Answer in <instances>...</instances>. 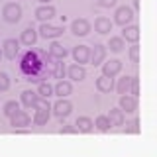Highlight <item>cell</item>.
I'll use <instances>...</instances> for the list:
<instances>
[{"mask_svg":"<svg viewBox=\"0 0 157 157\" xmlns=\"http://www.w3.org/2000/svg\"><path fill=\"white\" fill-rule=\"evenodd\" d=\"M67 75L71 81H75V82H81V81H85V77H86V71H85V67L82 65H78V63H75V65H71L67 69Z\"/></svg>","mask_w":157,"mask_h":157,"instance_id":"ac0fdd59","label":"cell"},{"mask_svg":"<svg viewBox=\"0 0 157 157\" xmlns=\"http://www.w3.org/2000/svg\"><path fill=\"white\" fill-rule=\"evenodd\" d=\"M122 71V61L120 59H110V61H102V75L112 77L114 78L116 75H120Z\"/></svg>","mask_w":157,"mask_h":157,"instance_id":"30bf717a","label":"cell"},{"mask_svg":"<svg viewBox=\"0 0 157 157\" xmlns=\"http://www.w3.org/2000/svg\"><path fill=\"white\" fill-rule=\"evenodd\" d=\"M59 134H77V128L75 126H61Z\"/></svg>","mask_w":157,"mask_h":157,"instance_id":"e575fe53","label":"cell"},{"mask_svg":"<svg viewBox=\"0 0 157 157\" xmlns=\"http://www.w3.org/2000/svg\"><path fill=\"white\" fill-rule=\"evenodd\" d=\"M108 120H110L112 126H124L126 118H124V112H122L120 108H112L110 114H108Z\"/></svg>","mask_w":157,"mask_h":157,"instance_id":"d4e9b609","label":"cell"},{"mask_svg":"<svg viewBox=\"0 0 157 157\" xmlns=\"http://www.w3.org/2000/svg\"><path fill=\"white\" fill-rule=\"evenodd\" d=\"M63 32H65L63 26H53L51 22H41V26L37 29V36H41L45 39H57L63 36Z\"/></svg>","mask_w":157,"mask_h":157,"instance_id":"277c9868","label":"cell"},{"mask_svg":"<svg viewBox=\"0 0 157 157\" xmlns=\"http://www.w3.org/2000/svg\"><path fill=\"white\" fill-rule=\"evenodd\" d=\"M122 37H124V41L137 43V39H140V28H137V26H134V24H128V26H122Z\"/></svg>","mask_w":157,"mask_h":157,"instance_id":"9a60e30c","label":"cell"},{"mask_svg":"<svg viewBox=\"0 0 157 157\" xmlns=\"http://www.w3.org/2000/svg\"><path fill=\"white\" fill-rule=\"evenodd\" d=\"M124 124H126V122H124ZM124 132H126V134H137V132H140V122H137V120L128 122V124L124 126Z\"/></svg>","mask_w":157,"mask_h":157,"instance_id":"4dcf8cb0","label":"cell"},{"mask_svg":"<svg viewBox=\"0 0 157 157\" xmlns=\"http://www.w3.org/2000/svg\"><path fill=\"white\" fill-rule=\"evenodd\" d=\"M116 2L118 0H98V4H100L102 8H112V6H116Z\"/></svg>","mask_w":157,"mask_h":157,"instance_id":"d590c367","label":"cell"},{"mask_svg":"<svg viewBox=\"0 0 157 157\" xmlns=\"http://www.w3.org/2000/svg\"><path fill=\"white\" fill-rule=\"evenodd\" d=\"M108 47H110V51H114V53H122L124 47H126L124 37H110L108 39Z\"/></svg>","mask_w":157,"mask_h":157,"instance_id":"4316f807","label":"cell"},{"mask_svg":"<svg viewBox=\"0 0 157 157\" xmlns=\"http://www.w3.org/2000/svg\"><path fill=\"white\" fill-rule=\"evenodd\" d=\"M75 128H77V132H81V134H90V132L94 130V122H92L90 118H86V116H81V118H77Z\"/></svg>","mask_w":157,"mask_h":157,"instance_id":"ffe728a7","label":"cell"},{"mask_svg":"<svg viewBox=\"0 0 157 157\" xmlns=\"http://www.w3.org/2000/svg\"><path fill=\"white\" fill-rule=\"evenodd\" d=\"M130 86H132V77H128V75L118 78V82L114 85V88L120 92V94H130Z\"/></svg>","mask_w":157,"mask_h":157,"instance_id":"603a6c76","label":"cell"},{"mask_svg":"<svg viewBox=\"0 0 157 157\" xmlns=\"http://www.w3.org/2000/svg\"><path fill=\"white\" fill-rule=\"evenodd\" d=\"M41 100L37 94V90H24L22 92V96H20V104L22 106H26L28 110H33V108L37 106V102Z\"/></svg>","mask_w":157,"mask_h":157,"instance_id":"9c48e42d","label":"cell"},{"mask_svg":"<svg viewBox=\"0 0 157 157\" xmlns=\"http://www.w3.org/2000/svg\"><path fill=\"white\" fill-rule=\"evenodd\" d=\"M29 124H32V118H29V114L26 110H22V108H20L16 114L10 116V126L12 128H28Z\"/></svg>","mask_w":157,"mask_h":157,"instance_id":"ba28073f","label":"cell"},{"mask_svg":"<svg viewBox=\"0 0 157 157\" xmlns=\"http://www.w3.org/2000/svg\"><path fill=\"white\" fill-rule=\"evenodd\" d=\"M20 39H14V37H8V39H4V43H2V55L6 57V59H16L18 57V53H20Z\"/></svg>","mask_w":157,"mask_h":157,"instance_id":"8992f818","label":"cell"},{"mask_svg":"<svg viewBox=\"0 0 157 157\" xmlns=\"http://www.w3.org/2000/svg\"><path fill=\"white\" fill-rule=\"evenodd\" d=\"M33 118H32V122L36 126H45L47 124V120L51 118V104L43 98V100H39L37 102V106L33 108Z\"/></svg>","mask_w":157,"mask_h":157,"instance_id":"7a4b0ae2","label":"cell"},{"mask_svg":"<svg viewBox=\"0 0 157 157\" xmlns=\"http://www.w3.org/2000/svg\"><path fill=\"white\" fill-rule=\"evenodd\" d=\"M36 18L39 22H51L55 18V8L49 6V4H41L37 10H36Z\"/></svg>","mask_w":157,"mask_h":157,"instance_id":"e0dca14e","label":"cell"},{"mask_svg":"<svg viewBox=\"0 0 157 157\" xmlns=\"http://www.w3.org/2000/svg\"><path fill=\"white\" fill-rule=\"evenodd\" d=\"M73 59H75V63H78V65H85V63H88V57H90V47L88 45H77L73 47Z\"/></svg>","mask_w":157,"mask_h":157,"instance_id":"7c38bea8","label":"cell"},{"mask_svg":"<svg viewBox=\"0 0 157 157\" xmlns=\"http://www.w3.org/2000/svg\"><path fill=\"white\" fill-rule=\"evenodd\" d=\"M67 47H63L59 41H53L51 45H49V55H53L55 59H65L67 57Z\"/></svg>","mask_w":157,"mask_h":157,"instance_id":"cb8c5ba5","label":"cell"},{"mask_svg":"<svg viewBox=\"0 0 157 157\" xmlns=\"http://www.w3.org/2000/svg\"><path fill=\"white\" fill-rule=\"evenodd\" d=\"M22 108V104H20L18 100H8L6 104H4V108H2V112H4V116L6 118H10L12 114H16V112Z\"/></svg>","mask_w":157,"mask_h":157,"instance_id":"83f0119b","label":"cell"},{"mask_svg":"<svg viewBox=\"0 0 157 157\" xmlns=\"http://www.w3.org/2000/svg\"><path fill=\"white\" fill-rule=\"evenodd\" d=\"M130 94L132 96H136L140 94V85H137V77H132V86H130Z\"/></svg>","mask_w":157,"mask_h":157,"instance_id":"836d02e7","label":"cell"},{"mask_svg":"<svg viewBox=\"0 0 157 157\" xmlns=\"http://www.w3.org/2000/svg\"><path fill=\"white\" fill-rule=\"evenodd\" d=\"M37 94H39V98L49 100V96H53V86L47 81H39L37 82Z\"/></svg>","mask_w":157,"mask_h":157,"instance_id":"484cf974","label":"cell"},{"mask_svg":"<svg viewBox=\"0 0 157 157\" xmlns=\"http://www.w3.org/2000/svg\"><path fill=\"white\" fill-rule=\"evenodd\" d=\"M71 112H73V104L69 100H65V98H59L51 106V114H55L57 118H67Z\"/></svg>","mask_w":157,"mask_h":157,"instance_id":"52a82bcc","label":"cell"},{"mask_svg":"<svg viewBox=\"0 0 157 157\" xmlns=\"http://www.w3.org/2000/svg\"><path fill=\"white\" fill-rule=\"evenodd\" d=\"M37 29H33V28H26L22 32V36H20V43L22 45H26V47H33L36 45V41H37Z\"/></svg>","mask_w":157,"mask_h":157,"instance_id":"2e32d148","label":"cell"},{"mask_svg":"<svg viewBox=\"0 0 157 157\" xmlns=\"http://www.w3.org/2000/svg\"><path fill=\"white\" fill-rule=\"evenodd\" d=\"M57 59L49 55V51H37V49H26L20 55V73L29 82H39L51 75Z\"/></svg>","mask_w":157,"mask_h":157,"instance_id":"6da1fadb","label":"cell"},{"mask_svg":"<svg viewBox=\"0 0 157 157\" xmlns=\"http://www.w3.org/2000/svg\"><path fill=\"white\" fill-rule=\"evenodd\" d=\"M71 32L75 33L77 37H85V36H88V32H90V24H88L85 18H78L71 24Z\"/></svg>","mask_w":157,"mask_h":157,"instance_id":"4fadbf2b","label":"cell"},{"mask_svg":"<svg viewBox=\"0 0 157 157\" xmlns=\"http://www.w3.org/2000/svg\"><path fill=\"white\" fill-rule=\"evenodd\" d=\"M132 22H134V10L128 8V6L116 8L114 22H112V24H118V26H128V24H132Z\"/></svg>","mask_w":157,"mask_h":157,"instance_id":"5b68a950","label":"cell"},{"mask_svg":"<svg viewBox=\"0 0 157 157\" xmlns=\"http://www.w3.org/2000/svg\"><path fill=\"white\" fill-rule=\"evenodd\" d=\"M106 59V47L100 45V43H96L94 47L90 49V57H88V63H92V65H102V61Z\"/></svg>","mask_w":157,"mask_h":157,"instance_id":"5bb4252c","label":"cell"},{"mask_svg":"<svg viewBox=\"0 0 157 157\" xmlns=\"http://www.w3.org/2000/svg\"><path fill=\"white\" fill-rule=\"evenodd\" d=\"M39 2H41V4H49V2H51V0H39Z\"/></svg>","mask_w":157,"mask_h":157,"instance_id":"74e56055","label":"cell"},{"mask_svg":"<svg viewBox=\"0 0 157 157\" xmlns=\"http://www.w3.org/2000/svg\"><path fill=\"white\" fill-rule=\"evenodd\" d=\"M2 18H4V22H8V24H18L20 20H22V8H20V4H16V2L4 4Z\"/></svg>","mask_w":157,"mask_h":157,"instance_id":"3957f363","label":"cell"},{"mask_svg":"<svg viewBox=\"0 0 157 157\" xmlns=\"http://www.w3.org/2000/svg\"><path fill=\"white\" fill-rule=\"evenodd\" d=\"M8 88H10V77L8 73L0 71V92H6Z\"/></svg>","mask_w":157,"mask_h":157,"instance_id":"1f68e13d","label":"cell"},{"mask_svg":"<svg viewBox=\"0 0 157 157\" xmlns=\"http://www.w3.org/2000/svg\"><path fill=\"white\" fill-rule=\"evenodd\" d=\"M63 59H57V63H55V67H53V71H51V75L55 77V78H59L61 81L63 77H65V73H67V67H65V63H61Z\"/></svg>","mask_w":157,"mask_h":157,"instance_id":"f546056e","label":"cell"},{"mask_svg":"<svg viewBox=\"0 0 157 157\" xmlns=\"http://www.w3.org/2000/svg\"><path fill=\"white\" fill-rule=\"evenodd\" d=\"M120 110L124 114H134L137 110V98L132 94H122L120 96Z\"/></svg>","mask_w":157,"mask_h":157,"instance_id":"8fae6325","label":"cell"},{"mask_svg":"<svg viewBox=\"0 0 157 157\" xmlns=\"http://www.w3.org/2000/svg\"><path fill=\"white\" fill-rule=\"evenodd\" d=\"M132 4H134V10H137V8H140V0H134Z\"/></svg>","mask_w":157,"mask_h":157,"instance_id":"8d00e7d4","label":"cell"},{"mask_svg":"<svg viewBox=\"0 0 157 157\" xmlns=\"http://www.w3.org/2000/svg\"><path fill=\"white\" fill-rule=\"evenodd\" d=\"M128 55H130V61L132 63H140V47L134 43V45L130 47V51H128Z\"/></svg>","mask_w":157,"mask_h":157,"instance_id":"d6a6232c","label":"cell"},{"mask_svg":"<svg viewBox=\"0 0 157 157\" xmlns=\"http://www.w3.org/2000/svg\"><path fill=\"white\" fill-rule=\"evenodd\" d=\"M71 92H73V85L69 81H63V78L53 86V94H57L59 98H67Z\"/></svg>","mask_w":157,"mask_h":157,"instance_id":"d6986e66","label":"cell"},{"mask_svg":"<svg viewBox=\"0 0 157 157\" xmlns=\"http://www.w3.org/2000/svg\"><path fill=\"white\" fill-rule=\"evenodd\" d=\"M96 88L100 92H112L114 90V78L112 77H106V75H102V77H98L96 78Z\"/></svg>","mask_w":157,"mask_h":157,"instance_id":"44dd1931","label":"cell"},{"mask_svg":"<svg viewBox=\"0 0 157 157\" xmlns=\"http://www.w3.org/2000/svg\"><path fill=\"white\" fill-rule=\"evenodd\" d=\"M94 128H96L98 132H108L112 128V124H110V120H108V116H96Z\"/></svg>","mask_w":157,"mask_h":157,"instance_id":"f1b7e54d","label":"cell"},{"mask_svg":"<svg viewBox=\"0 0 157 157\" xmlns=\"http://www.w3.org/2000/svg\"><path fill=\"white\" fill-rule=\"evenodd\" d=\"M112 26H114V24H112L108 18H104V16H98L94 20V29H96L98 33H110L112 32Z\"/></svg>","mask_w":157,"mask_h":157,"instance_id":"7402d4cb","label":"cell"}]
</instances>
